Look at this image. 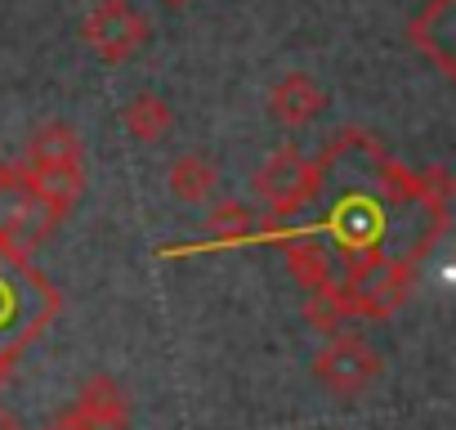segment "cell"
I'll return each mask as SVG.
<instances>
[{"label": "cell", "instance_id": "obj_15", "mask_svg": "<svg viewBox=\"0 0 456 430\" xmlns=\"http://www.w3.org/2000/svg\"><path fill=\"white\" fill-rule=\"evenodd\" d=\"M305 318H309V327H318V332H327V336H340L345 323L354 318V314H349V301H345V287L331 283V287H322V292H309Z\"/></svg>", "mask_w": 456, "mask_h": 430}, {"label": "cell", "instance_id": "obj_3", "mask_svg": "<svg viewBox=\"0 0 456 430\" xmlns=\"http://www.w3.org/2000/svg\"><path fill=\"white\" fill-rule=\"evenodd\" d=\"M322 184V166L309 161L305 153L296 148H278L260 170H256V193L260 202L269 206L273 220H287V215H296Z\"/></svg>", "mask_w": 456, "mask_h": 430}, {"label": "cell", "instance_id": "obj_1", "mask_svg": "<svg viewBox=\"0 0 456 430\" xmlns=\"http://www.w3.org/2000/svg\"><path fill=\"white\" fill-rule=\"evenodd\" d=\"M59 314L54 287L32 269V260L0 243V376L19 359L23 345H32L45 323Z\"/></svg>", "mask_w": 456, "mask_h": 430}, {"label": "cell", "instance_id": "obj_12", "mask_svg": "<svg viewBox=\"0 0 456 430\" xmlns=\"http://www.w3.org/2000/svg\"><path fill=\"white\" fill-rule=\"evenodd\" d=\"M121 126H126V135H134L139 144H157V139L170 135L175 112H170V103H166L161 95L143 90V95H134V99L121 108Z\"/></svg>", "mask_w": 456, "mask_h": 430}, {"label": "cell", "instance_id": "obj_13", "mask_svg": "<svg viewBox=\"0 0 456 430\" xmlns=\"http://www.w3.org/2000/svg\"><path fill=\"white\" fill-rule=\"evenodd\" d=\"M210 238L219 247H242V243H260V215L242 202H215L210 206Z\"/></svg>", "mask_w": 456, "mask_h": 430}, {"label": "cell", "instance_id": "obj_11", "mask_svg": "<svg viewBox=\"0 0 456 430\" xmlns=\"http://www.w3.org/2000/svg\"><path fill=\"white\" fill-rule=\"evenodd\" d=\"M282 247H287V269L296 274L300 287H309V292L331 287V252H327L318 238H309V234H287Z\"/></svg>", "mask_w": 456, "mask_h": 430}, {"label": "cell", "instance_id": "obj_8", "mask_svg": "<svg viewBox=\"0 0 456 430\" xmlns=\"http://www.w3.org/2000/svg\"><path fill=\"white\" fill-rule=\"evenodd\" d=\"M411 45L438 63V72L456 68V19H452V0H429L420 19L411 23Z\"/></svg>", "mask_w": 456, "mask_h": 430}, {"label": "cell", "instance_id": "obj_2", "mask_svg": "<svg viewBox=\"0 0 456 430\" xmlns=\"http://www.w3.org/2000/svg\"><path fill=\"white\" fill-rule=\"evenodd\" d=\"M385 372V359L380 350L367 341V336H354V332H340L331 336L318 354H314V376L336 394V399H358L367 394Z\"/></svg>", "mask_w": 456, "mask_h": 430}, {"label": "cell", "instance_id": "obj_5", "mask_svg": "<svg viewBox=\"0 0 456 430\" xmlns=\"http://www.w3.org/2000/svg\"><path fill=\"white\" fill-rule=\"evenodd\" d=\"M407 292H411V265L385 260V256H376L371 265H362L345 283V301H349L354 318L358 314L362 318H385V314H394L407 301Z\"/></svg>", "mask_w": 456, "mask_h": 430}, {"label": "cell", "instance_id": "obj_14", "mask_svg": "<svg viewBox=\"0 0 456 430\" xmlns=\"http://www.w3.org/2000/svg\"><path fill=\"white\" fill-rule=\"evenodd\" d=\"M215 179H219L215 161H206V157H197V153L175 157L170 170H166V184H170V193H175L179 202H206V197L215 193Z\"/></svg>", "mask_w": 456, "mask_h": 430}, {"label": "cell", "instance_id": "obj_17", "mask_svg": "<svg viewBox=\"0 0 456 430\" xmlns=\"http://www.w3.org/2000/svg\"><path fill=\"white\" fill-rule=\"evenodd\" d=\"M50 430H68V426H63V421H54V426H50Z\"/></svg>", "mask_w": 456, "mask_h": 430}, {"label": "cell", "instance_id": "obj_16", "mask_svg": "<svg viewBox=\"0 0 456 430\" xmlns=\"http://www.w3.org/2000/svg\"><path fill=\"white\" fill-rule=\"evenodd\" d=\"M166 5H188V0H166Z\"/></svg>", "mask_w": 456, "mask_h": 430}, {"label": "cell", "instance_id": "obj_4", "mask_svg": "<svg viewBox=\"0 0 456 430\" xmlns=\"http://www.w3.org/2000/svg\"><path fill=\"white\" fill-rule=\"evenodd\" d=\"M81 37L103 63H126L130 54L143 50L148 19L130 5V0H99L81 23Z\"/></svg>", "mask_w": 456, "mask_h": 430}, {"label": "cell", "instance_id": "obj_10", "mask_svg": "<svg viewBox=\"0 0 456 430\" xmlns=\"http://www.w3.org/2000/svg\"><path fill=\"white\" fill-rule=\"evenodd\" d=\"M50 166H81V135L68 121L41 126L28 144V170H50Z\"/></svg>", "mask_w": 456, "mask_h": 430}, {"label": "cell", "instance_id": "obj_7", "mask_svg": "<svg viewBox=\"0 0 456 430\" xmlns=\"http://www.w3.org/2000/svg\"><path fill=\"white\" fill-rule=\"evenodd\" d=\"M322 103H327V95H322V86H318L309 72H287V77L269 90V117H273L278 126H291V130L309 126V121L322 112Z\"/></svg>", "mask_w": 456, "mask_h": 430}, {"label": "cell", "instance_id": "obj_9", "mask_svg": "<svg viewBox=\"0 0 456 430\" xmlns=\"http://www.w3.org/2000/svg\"><path fill=\"white\" fill-rule=\"evenodd\" d=\"M28 170V166H23ZM28 184L32 193L45 202V211L54 215V220H63V215L77 206V197L86 193V170L81 166H50V170H28Z\"/></svg>", "mask_w": 456, "mask_h": 430}, {"label": "cell", "instance_id": "obj_6", "mask_svg": "<svg viewBox=\"0 0 456 430\" xmlns=\"http://www.w3.org/2000/svg\"><path fill=\"white\" fill-rule=\"evenodd\" d=\"M68 430H126L130 421V403L121 394V385L112 376H90L72 403V412L59 417Z\"/></svg>", "mask_w": 456, "mask_h": 430}]
</instances>
